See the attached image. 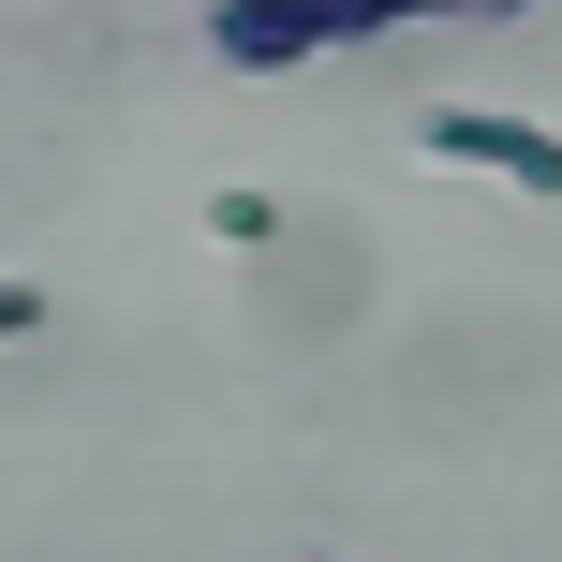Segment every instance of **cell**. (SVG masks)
Masks as SVG:
<instances>
[{"label": "cell", "mask_w": 562, "mask_h": 562, "mask_svg": "<svg viewBox=\"0 0 562 562\" xmlns=\"http://www.w3.org/2000/svg\"><path fill=\"white\" fill-rule=\"evenodd\" d=\"M207 237H223V252H267V237H281V193L223 178V193H207Z\"/></svg>", "instance_id": "3"}, {"label": "cell", "mask_w": 562, "mask_h": 562, "mask_svg": "<svg viewBox=\"0 0 562 562\" xmlns=\"http://www.w3.org/2000/svg\"><path fill=\"white\" fill-rule=\"evenodd\" d=\"M488 15H548V0H488Z\"/></svg>", "instance_id": "5"}, {"label": "cell", "mask_w": 562, "mask_h": 562, "mask_svg": "<svg viewBox=\"0 0 562 562\" xmlns=\"http://www.w3.org/2000/svg\"><path fill=\"white\" fill-rule=\"evenodd\" d=\"M429 164H474V178H504V193H548L562 207V134L548 119H504V104H429Z\"/></svg>", "instance_id": "2"}, {"label": "cell", "mask_w": 562, "mask_h": 562, "mask_svg": "<svg viewBox=\"0 0 562 562\" xmlns=\"http://www.w3.org/2000/svg\"><path fill=\"white\" fill-rule=\"evenodd\" d=\"M15 340H45V281H15V267H0V356H15Z\"/></svg>", "instance_id": "4"}, {"label": "cell", "mask_w": 562, "mask_h": 562, "mask_svg": "<svg viewBox=\"0 0 562 562\" xmlns=\"http://www.w3.org/2000/svg\"><path fill=\"white\" fill-rule=\"evenodd\" d=\"M415 15H488V0H207V59H237V75H296V59H340V45L415 30Z\"/></svg>", "instance_id": "1"}]
</instances>
